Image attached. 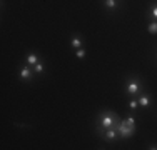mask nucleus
Listing matches in <instances>:
<instances>
[{"label": "nucleus", "mask_w": 157, "mask_h": 150, "mask_svg": "<svg viewBox=\"0 0 157 150\" xmlns=\"http://www.w3.org/2000/svg\"><path fill=\"white\" fill-rule=\"evenodd\" d=\"M147 30H149V33H152V35H155V33H157V20H152L151 24H149Z\"/></svg>", "instance_id": "10"}, {"label": "nucleus", "mask_w": 157, "mask_h": 150, "mask_svg": "<svg viewBox=\"0 0 157 150\" xmlns=\"http://www.w3.org/2000/svg\"><path fill=\"white\" fill-rule=\"evenodd\" d=\"M33 72H35L37 75H40V73L44 72V63L40 62V60H39V62L35 63V65H33Z\"/></svg>", "instance_id": "11"}, {"label": "nucleus", "mask_w": 157, "mask_h": 150, "mask_svg": "<svg viewBox=\"0 0 157 150\" xmlns=\"http://www.w3.org/2000/svg\"><path fill=\"white\" fill-rule=\"evenodd\" d=\"M137 105H139V102H137V100H130V102H129V108H130V110H136Z\"/></svg>", "instance_id": "14"}, {"label": "nucleus", "mask_w": 157, "mask_h": 150, "mask_svg": "<svg viewBox=\"0 0 157 150\" xmlns=\"http://www.w3.org/2000/svg\"><path fill=\"white\" fill-rule=\"evenodd\" d=\"M104 7L109 10H114L119 7V0H104Z\"/></svg>", "instance_id": "8"}, {"label": "nucleus", "mask_w": 157, "mask_h": 150, "mask_svg": "<svg viewBox=\"0 0 157 150\" xmlns=\"http://www.w3.org/2000/svg\"><path fill=\"white\" fill-rule=\"evenodd\" d=\"M151 15L154 17V20H157V5H152V9H151Z\"/></svg>", "instance_id": "15"}, {"label": "nucleus", "mask_w": 157, "mask_h": 150, "mask_svg": "<svg viewBox=\"0 0 157 150\" xmlns=\"http://www.w3.org/2000/svg\"><path fill=\"white\" fill-rule=\"evenodd\" d=\"M39 60H40V58H39V55H37V54H33V52H32V54H29L27 60H25V65H30V67H33L37 62H39Z\"/></svg>", "instance_id": "7"}, {"label": "nucleus", "mask_w": 157, "mask_h": 150, "mask_svg": "<svg viewBox=\"0 0 157 150\" xmlns=\"http://www.w3.org/2000/svg\"><path fill=\"white\" fill-rule=\"evenodd\" d=\"M149 148H151V150H155V148H157V145H149Z\"/></svg>", "instance_id": "16"}, {"label": "nucleus", "mask_w": 157, "mask_h": 150, "mask_svg": "<svg viewBox=\"0 0 157 150\" xmlns=\"http://www.w3.org/2000/svg\"><path fill=\"white\" fill-rule=\"evenodd\" d=\"M117 133H119V138H129L136 133V127H129L127 123H124V120L117 123Z\"/></svg>", "instance_id": "3"}, {"label": "nucleus", "mask_w": 157, "mask_h": 150, "mask_svg": "<svg viewBox=\"0 0 157 150\" xmlns=\"http://www.w3.org/2000/svg\"><path fill=\"white\" fill-rule=\"evenodd\" d=\"M18 75H20V78H22L24 82L30 80V78H32V70H30V65H24V67L20 69V73H18Z\"/></svg>", "instance_id": "5"}, {"label": "nucleus", "mask_w": 157, "mask_h": 150, "mask_svg": "<svg viewBox=\"0 0 157 150\" xmlns=\"http://www.w3.org/2000/svg\"><path fill=\"white\" fill-rule=\"evenodd\" d=\"M75 57L77 58H84L85 57V50H84V48H77V50H75Z\"/></svg>", "instance_id": "13"}, {"label": "nucleus", "mask_w": 157, "mask_h": 150, "mask_svg": "<svg viewBox=\"0 0 157 150\" xmlns=\"http://www.w3.org/2000/svg\"><path fill=\"white\" fill-rule=\"evenodd\" d=\"M102 137H104V140H107V142H112V140H115V138H119L117 125H115V127H110V129H107L105 132L102 133Z\"/></svg>", "instance_id": "4"}, {"label": "nucleus", "mask_w": 157, "mask_h": 150, "mask_svg": "<svg viewBox=\"0 0 157 150\" xmlns=\"http://www.w3.org/2000/svg\"><path fill=\"white\" fill-rule=\"evenodd\" d=\"M70 43H72V47L75 48V50H77V48H80V45H82L80 37H78V35H74V37H72V42H70Z\"/></svg>", "instance_id": "9"}, {"label": "nucleus", "mask_w": 157, "mask_h": 150, "mask_svg": "<svg viewBox=\"0 0 157 150\" xmlns=\"http://www.w3.org/2000/svg\"><path fill=\"white\" fill-rule=\"evenodd\" d=\"M119 122H121V118H119L114 112H110V110L100 112V115H99V127H97V130H102V129L107 130V129H110V127H115Z\"/></svg>", "instance_id": "1"}, {"label": "nucleus", "mask_w": 157, "mask_h": 150, "mask_svg": "<svg viewBox=\"0 0 157 150\" xmlns=\"http://www.w3.org/2000/svg\"><path fill=\"white\" fill-rule=\"evenodd\" d=\"M142 88V84L139 82V78L137 77H129L125 80V92L130 93V95H136V93H139Z\"/></svg>", "instance_id": "2"}, {"label": "nucleus", "mask_w": 157, "mask_h": 150, "mask_svg": "<svg viewBox=\"0 0 157 150\" xmlns=\"http://www.w3.org/2000/svg\"><path fill=\"white\" fill-rule=\"evenodd\" d=\"M124 123H127L129 127H136V118H134V117H127L124 120Z\"/></svg>", "instance_id": "12"}, {"label": "nucleus", "mask_w": 157, "mask_h": 150, "mask_svg": "<svg viewBox=\"0 0 157 150\" xmlns=\"http://www.w3.org/2000/svg\"><path fill=\"white\" fill-rule=\"evenodd\" d=\"M137 102H139V105H140V107H144V108L151 107V99H149V95H147V93H144V95H140Z\"/></svg>", "instance_id": "6"}]
</instances>
